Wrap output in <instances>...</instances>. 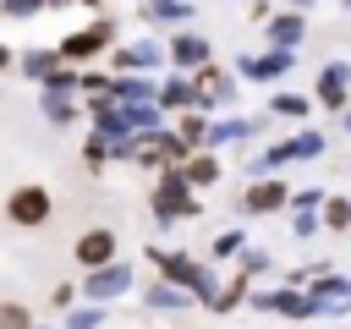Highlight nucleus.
<instances>
[{"label":"nucleus","instance_id":"obj_1","mask_svg":"<svg viewBox=\"0 0 351 329\" xmlns=\"http://www.w3.org/2000/svg\"><path fill=\"white\" fill-rule=\"evenodd\" d=\"M5 214H11L16 225H44V219H49V192H44V186H16L11 203H5Z\"/></svg>","mask_w":351,"mask_h":329},{"label":"nucleus","instance_id":"obj_3","mask_svg":"<svg viewBox=\"0 0 351 329\" xmlns=\"http://www.w3.org/2000/svg\"><path fill=\"white\" fill-rule=\"evenodd\" d=\"M280 197H285V192H280V186H258V192H252V197H247V208H274V203H280Z\"/></svg>","mask_w":351,"mask_h":329},{"label":"nucleus","instance_id":"obj_7","mask_svg":"<svg viewBox=\"0 0 351 329\" xmlns=\"http://www.w3.org/2000/svg\"><path fill=\"white\" fill-rule=\"evenodd\" d=\"M16 324H27V313H16V307H0V329H16Z\"/></svg>","mask_w":351,"mask_h":329},{"label":"nucleus","instance_id":"obj_9","mask_svg":"<svg viewBox=\"0 0 351 329\" xmlns=\"http://www.w3.org/2000/svg\"><path fill=\"white\" fill-rule=\"evenodd\" d=\"M5 60H11V55H5V49H0V71H5Z\"/></svg>","mask_w":351,"mask_h":329},{"label":"nucleus","instance_id":"obj_6","mask_svg":"<svg viewBox=\"0 0 351 329\" xmlns=\"http://www.w3.org/2000/svg\"><path fill=\"white\" fill-rule=\"evenodd\" d=\"M121 280H126V274H121V269H110V274H99V280H93V291H115Z\"/></svg>","mask_w":351,"mask_h":329},{"label":"nucleus","instance_id":"obj_4","mask_svg":"<svg viewBox=\"0 0 351 329\" xmlns=\"http://www.w3.org/2000/svg\"><path fill=\"white\" fill-rule=\"evenodd\" d=\"M99 38H104V27H93V33H82V38H71V44H66V55H88Z\"/></svg>","mask_w":351,"mask_h":329},{"label":"nucleus","instance_id":"obj_2","mask_svg":"<svg viewBox=\"0 0 351 329\" xmlns=\"http://www.w3.org/2000/svg\"><path fill=\"white\" fill-rule=\"evenodd\" d=\"M115 252V236L110 230H88L82 241H77V263H104Z\"/></svg>","mask_w":351,"mask_h":329},{"label":"nucleus","instance_id":"obj_5","mask_svg":"<svg viewBox=\"0 0 351 329\" xmlns=\"http://www.w3.org/2000/svg\"><path fill=\"white\" fill-rule=\"evenodd\" d=\"M176 55H181V60H203V44H192V38H181V44H176Z\"/></svg>","mask_w":351,"mask_h":329},{"label":"nucleus","instance_id":"obj_8","mask_svg":"<svg viewBox=\"0 0 351 329\" xmlns=\"http://www.w3.org/2000/svg\"><path fill=\"white\" fill-rule=\"evenodd\" d=\"M346 219H351V208H346V203L335 197V203H329V225H346Z\"/></svg>","mask_w":351,"mask_h":329}]
</instances>
